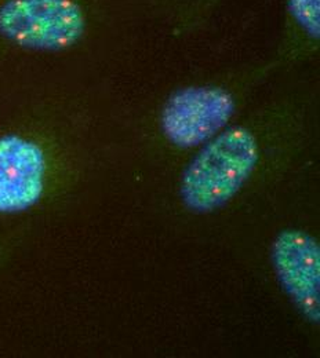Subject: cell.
Returning a JSON list of instances; mask_svg holds the SVG:
<instances>
[{"label":"cell","instance_id":"obj_3","mask_svg":"<svg viewBox=\"0 0 320 358\" xmlns=\"http://www.w3.org/2000/svg\"><path fill=\"white\" fill-rule=\"evenodd\" d=\"M236 98L218 86H193L176 91L160 113V129L174 146L203 145L227 129L236 112Z\"/></svg>","mask_w":320,"mask_h":358},{"label":"cell","instance_id":"obj_5","mask_svg":"<svg viewBox=\"0 0 320 358\" xmlns=\"http://www.w3.org/2000/svg\"><path fill=\"white\" fill-rule=\"evenodd\" d=\"M277 277L302 314L312 322L320 317V250L318 241L301 230H284L274 243Z\"/></svg>","mask_w":320,"mask_h":358},{"label":"cell","instance_id":"obj_6","mask_svg":"<svg viewBox=\"0 0 320 358\" xmlns=\"http://www.w3.org/2000/svg\"><path fill=\"white\" fill-rule=\"evenodd\" d=\"M290 21L311 41L319 39V0H287Z\"/></svg>","mask_w":320,"mask_h":358},{"label":"cell","instance_id":"obj_1","mask_svg":"<svg viewBox=\"0 0 320 358\" xmlns=\"http://www.w3.org/2000/svg\"><path fill=\"white\" fill-rule=\"evenodd\" d=\"M260 163L257 136L244 126L223 130L204 143L183 173L181 199L196 213L214 211L232 200Z\"/></svg>","mask_w":320,"mask_h":358},{"label":"cell","instance_id":"obj_2","mask_svg":"<svg viewBox=\"0 0 320 358\" xmlns=\"http://www.w3.org/2000/svg\"><path fill=\"white\" fill-rule=\"evenodd\" d=\"M88 20L76 0H4L0 35L20 47L62 51L85 35Z\"/></svg>","mask_w":320,"mask_h":358},{"label":"cell","instance_id":"obj_4","mask_svg":"<svg viewBox=\"0 0 320 358\" xmlns=\"http://www.w3.org/2000/svg\"><path fill=\"white\" fill-rule=\"evenodd\" d=\"M46 171L39 143L21 135L0 136V214L34 207L43 196Z\"/></svg>","mask_w":320,"mask_h":358}]
</instances>
